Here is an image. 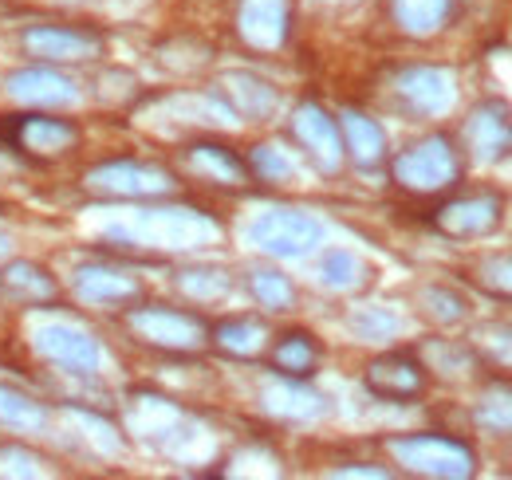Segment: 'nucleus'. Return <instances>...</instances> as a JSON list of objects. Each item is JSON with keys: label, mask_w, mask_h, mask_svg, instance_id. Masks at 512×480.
Wrapping results in <instances>:
<instances>
[{"label": "nucleus", "mask_w": 512, "mask_h": 480, "mask_svg": "<svg viewBox=\"0 0 512 480\" xmlns=\"http://www.w3.org/2000/svg\"><path fill=\"white\" fill-rule=\"evenodd\" d=\"M390 178L398 189L418 193V197H434V193H449L461 185L465 162L461 150L453 146L449 134H426L410 146H402L394 158H386Z\"/></svg>", "instance_id": "f257e3e1"}, {"label": "nucleus", "mask_w": 512, "mask_h": 480, "mask_svg": "<svg viewBox=\"0 0 512 480\" xmlns=\"http://www.w3.org/2000/svg\"><path fill=\"white\" fill-rule=\"evenodd\" d=\"M127 327L138 343L166 355H197L209 343V323L197 311L170 303H134L127 307Z\"/></svg>", "instance_id": "f03ea898"}, {"label": "nucleus", "mask_w": 512, "mask_h": 480, "mask_svg": "<svg viewBox=\"0 0 512 480\" xmlns=\"http://www.w3.org/2000/svg\"><path fill=\"white\" fill-rule=\"evenodd\" d=\"M386 449L394 461L414 473V477H438V480H461L477 473V453L469 441L453 433H410V437H390Z\"/></svg>", "instance_id": "7ed1b4c3"}, {"label": "nucleus", "mask_w": 512, "mask_h": 480, "mask_svg": "<svg viewBox=\"0 0 512 480\" xmlns=\"http://www.w3.org/2000/svg\"><path fill=\"white\" fill-rule=\"evenodd\" d=\"M174 174L154 166V162H138V158H111L99 162L95 170H87L83 189L107 201H158L174 193Z\"/></svg>", "instance_id": "20e7f679"}, {"label": "nucleus", "mask_w": 512, "mask_h": 480, "mask_svg": "<svg viewBox=\"0 0 512 480\" xmlns=\"http://www.w3.org/2000/svg\"><path fill=\"white\" fill-rule=\"evenodd\" d=\"M0 142L4 150L36 162H56L79 146V126L56 119L48 111H28V115H8L0 119Z\"/></svg>", "instance_id": "39448f33"}, {"label": "nucleus", "mask_w": 512, "mask_h": 480, "mask_svg": "<svg viewBox=\"0 0 512 480\" xmlns=\"http://www.w3.org/2000/svg\"><path fill=\"white\" fill-rule=\"evenodd\" d=\"M249 240L268 256L296 260L323 244V221L304 209H264L249 221Z\"/></svg>", "instance_id": "423d86ee"}, {"label": "nucleus", "mask_w": 512, "mask_h": 480, "mask_svg": "<svg viewBox=\"0 0 512 480\" xmlns=\"http://www.w3.org/2000/svg\"><path fill=\"white\" fill-rule=\"evenodd\" d=\"M20 48L36 63H91L107 52V36L79 24H28Z\"/></svg>", "instance_id": "0eeeda50"}, {"label": "nucleus", "mask_w": 512, "mask_h": 480, "mask_svg": "<svg viewBox=\"0 0 512 480\" xmlns=\"http://www.w3.org/2000/svg\"><path fill=\"white\" fill-rule=\"evenodd\" d=\"M501 225H505V197L497 189L457 193L434 209V229L449 240L493 237Z\"/></svg>", "instance_id": "6e6552de"}, {"label": "nucleus", "mask_w": 512, "mask_h": 480, "mask_svg": "<svg viewBox=\"0 0 512 480\" xmlns=\"http://www.w3.org/2000/svg\"><path fill=\"white\" fill-rule=\"evenodd\" d=\"M394 99L414 119H438V115L453 111L457 83H453V75H449L446 67L414 63V67H402L394 75Z\"/></svg>", "instance_id": "1a4fd4ad"}, {"label": "nucleus", "mask_w": 512, "mask_h": 480, "mask_svg": "<svg viewBox=\"0 0 512 480\" xmlns=\"http://www.w3.org/2000/svg\"><path fill=\"white\" fill-rule=\"evenodd\" d=\"M71 292L75 300L87 303V307H111V311H127L134 303H142L146 296V284L119 268V264H107V260H91V264H79L75 276H71Z\"/></svg>", "instance_id": "9d476101"}, {"label": "nucleus", "mask_w": 512, "mask_h": 480, "mask_svg": "<svg viewBox=\"0 0 512 480\" xmlns=\"http://www.w3.org/2000/svg\"><path fill=\"white\" fill-rule=\"evenodd\" d=\"M288 134L296 138V146L304 150V158L320 170V174H339L347 154H343V138H339V122L323 111L320 103H300L292 111Z\"/></svg>", "instance_id": "9b49d317"}, {"label": "nucleus", "mask_w": 512, "mask_h": 480, "mask_svg": "<svg viewBox=\"0 0 512 480\" xmlns=\"http://www.w3.org/2000/svg\"><path fill=\"white\" fill-rule=\"evenodd\" d=\"M217 225L197 209H146L138 213V237H111L123 244H158V248H193Z\"/></svg>", "instance_id": "f8f14e48"}, {"label": "nucleus", "mask_w": 512, "mask_h": 480, "mask_svg": "<svg viewBox=\"0 0 512 480\" xmlns=\"http://www.w3.org/2000/svg\"><path fill=\"white\" fill-rule=\"evenodd\" d=\"M461 142H465V154L481 166H493L501 158L512 154V115L505 103L497 99H485L469 111V119L461 122Z\"/></svg>", "instance_id": "ddd939ff"}, {"label": "nucleus", "mask_w": 512, "mask_h": 480, "mask_svg": "<svg viewBox=\"0 0 512 480\" xmlns=\"http://www.w3.org/2000/svg\"><path fill=\"white\" fill-rule=\"evenodd\" d=\"M363 386L375 398H383V402H402L406 406V402H418L426 394L430 374H426V366L414 359V355L390 351V355H379V359L363 370Z\"/></svg>", "instance_id": "4468645a"}, {"label": "nucleus", "mask_w": 512, "mask_h": 480, "mask_svg": "<svg viewBox=\"0 0 512 480\" xmlns=\"http://www.w3.org/2000/svg\"><path fill=\"white\" fill-rule=\"evenodd\" d=\"M36 351L52 366H60L67 374H79V378H91L103 366L99 343L87 331H79L75 323H48V327H40L36 331Z\"/></svg>", "instance_id": "2eb2a0df"}, {"label": "nucleus", "mask_w": 512, "mask_h": 480, "mask_svg": "<svg viewBox=\"0 0 512 480\" xmlns=\"http://www.w3.org/2000/svg\"><path fill=\"white\" fill-rule=\"evenodd\" d=\"M178 162H182V170H186L190 178L221 185V189H241V185L253 181L249 162H245L237 150H229V146H221V142H209V138L186 142V146L178 150Z\"/></svg>", "instance_id": "dca6fc26"}, {"label": "nucleus", "mask_w": 512, "mask_h": 480, "mask_svg": "<svg viewBox=\"0 0 512 480\" xmlns=\"http://www.w3.org/2000/svg\"><path fill=\"white\" fill-rule=\"evenodd\" d=\"M4 91H8L20 107H32V111H56V107L79 103V87L67 79L64 71H56L52 63L12 71V75L4 79Z\"/></svg>", "instance_id": "f3484780"}, {"label": "nucleus", "mask_w": 512, "mask_h": 480, "mask_svg": "<svg viewBox=\"0 0 512 480\" xmlns=\"http://www.w3.org/2000/svg\"><path fill=\"white\" fill-rule=\"evenodd\" d=\"M288 0H241L237 36L253 52H280L288 44Z\"/></svg>", "instance_id": "a211bd4d"}, {"label": "nucleus", "mask_w": 512, "mask_h": 480, "mask_svg": "<svg viewBox=\"0 0 512 480\" xmlns=\"http://www.w3.org/2000/svg\"><path fill=\"white\" fill-rule=\"evenodd\" d=\"M213 95L225 103L229 115H241V119H249V122H264L268 115H276V107H280V91H276L272 83L249 75V71H229V75H221V83H217Z\"/></svg>", "instance_id": "6ab92c4d"}, {"label": "nucleus", "mask_w": 512, "mask_h": 480, "mask_svg": "<svg viewBox=\"0 0 512 480\" xmlns=\"http://www.w3.org/2000/svg\"><path fill=\"white\" fill-rule=\"evenodd\" d=\"M0 300L16 303V307H56L60 284L48 268L32 260H12L0 268Z\"/></svg>", "instance_id": "aec40b11"}, {"label": "nucleus", "mask_w": 512, "mask_h": 480, "mask_svg": "<svg viewBox=\"0 0 512 480\" xmlns=\"http://www.w3.org/2000/svg\"><path fill=\"white\" fill-rule=\"evenodd\" d=\"M339 138H343V154L359 166V170H379L386 166V134L383 126L363 115V111H343L339 115Z\"/></svg>", "instance_id": "412c9836"}, {"label": "nucleus", "mask_w": 512, "mask_h": 480, "mask_svg": "<svg viewBox=\"0 0 512 480\" xmlns=\"http://www.w3.org/2000/svg\"><path fill=\"white\" fill-rule=\"evenodd\" d=\"M209 343H213L221 355H229V359L249 362V359L268 355L272 335H268L264 319H256V315H237V319L213 323V327H209Z\"/></svg>", "instance_id": "4be33fe9"}, {"label": "nucleus", "mask_w": 512, "mask_h": 480, "mask_svg": "<svg viewBox=\"0 0 512 480\" xmlns=\"http://www.w3.org/2000/svg\"><path fill=\"white\" fill-rule=\"evenodd\" d=\"M320 359H323V347L316 343L312 331H284L276 343H268V362H272V370L280 378L304 382V378L316 374Z\"/></svg>", "instance_id": "5701e85b"}, {"label": "nucleus", "mask_w": 512, "mask_h": 480, "mask_svg": "<svg viewBox=\"0 0 512 480\" xmlns=\"http://www.w3.org/2000/svg\"><path fill=\"white\" fill-rule=\"evenodd\" d=\"M453 4L457 0H390V20L398 32L414 40H430L449 24Z\"/></svg>", "instance_id": "b1692460"}, {"label": "nucleus", "mask_w": 512, "mask_h": 480, "mask_svg": "<svg viewBox=\"0 0 512 480\" xmlns=\"http://www.w3.org/2000/svg\"><path fill=\"white\" fill-rule=\"evenodd\" d=\"M320 284L331 292H359L371 284V268L351 248H327L320 260Z\"/></svg>", "instance_id": "393cba45"}, {"label": "nucleus", "mask_w": 512, "mask_h": 480, "mask_svg": "<svg viewBox=\"0 0 512 480\" xmlns=\"http://www.w3.org/2000/svg\"><path fill=\"white\" fill-rule=\"evenodd\" d=\"M245 288L264 311H292L296 307V284L280 272V268H268V264H253L245 272Z\"/></svg>", "instance_id": "a878e982"}, {"label": "nucleus", "mask_w": 512, "mask_h": 480, "mask_svg": "<svg viewBox=\"0 0 512 480\" xmlns=\"http://www.w3.org/2000/svg\"><path fill=\"white\" fill-rule=\"evenodd\" d=\"M174 284H178V292H182L190 303H217V300H225L229 288H233L229 272L217 268V264H193V268H182V272L174 276Z\"/></svg>", "instance_id": "bb28decb"}, {"label": "nucleus", "mask_w": 512, "mask_h": 480, "mask_svg": "<svg viewBox=\"0 0 512 480\" xmlns=\"http://www.w3.org/2000/svg\"><path fill=\"white\" fill-rule=\"evenodd\" d=\"M477 362L501 370V374H512V323H481L469 339Z\"/></svg>", "instance_id": "cd10ccee"}, {"label": "nucleus", "mask_w": 512, "mask_h": 480, "mask_svg": "<svg viewBox=\"0 0 512 480\" xmlns=\"http://www.w3.org/2000/svg\"><path fill=\"white\" fill-rule=\"evenodd\" d=\"M418 303H422V315L434 319L438 327H453V323L469 319V300L449 284H426L418 292Z\"/></svg>", "instance_id": "c85d7f7f"}, {"label": "nucleus", "mask_w": 512, "mask_h": 480, "mask_svg": "<svg viewBox=\"0 0 512 480\" xmlns=\"http://www.w3.org/2000/svg\"><path fill=\"white\" fill-rule=\"evenodd\" d=\"M0 425H8L16 433H36L48 425V410L12 386H0Z\"/></svg>", "instance_id": "c756f323"}, {"label": "nucleus", "mask_w": 512, "mask_h": 480, "mask_svg": "<svg viewBox=\"0 0 512 480\" xmlns=\"http://www.w3.org/2000/svg\"><path fill=\"white\" fill-rule=\"evenodd\" d=\"M473 425L485 429L489 437H512V390H489L473 406Z\"/></svg>", "instance_id": "7c9ffc66"}, {"label": "nucleus", "mask_w": 512, "mask_h": 480, "mask_svg": "<svg viewBox=\"0 0 512 480\" xmlns=\"http://www.w3.org/2000/svg\"><path fill=\"white\" fill-rule=\"evenodd\" d=\"M469 280L497 296V300H512V256L509 252H493V256H481L473 268H469Z\"/></svg>", "instance_id": "2f4dec72"}, {"label": "nucleus", "mask_w": 512, "mask_h": 480, "mask_svg": "<svg viewBox=\"0 0 512 480\" xmlns=\"http://www.w3.org/2000/svg\"><path fill=\"white\" fill-rule=\"evenodd\" d=\"M249 162V174L256 181H268V185H288L296 178V162L276 146V142H260L253 146V154L245 158Z\"/></svg>", "instance_id": "473e14b6"}, {"label": "nucleus", "mask_w": 512, "mask_h": 480, "mask_svg": "<svg viewBox=\"0 0 512 480\" xmlns=\"http://www.w3.org/2000/svg\"><path fill=\"white\" fill-rule=\"evenodd\" d=\"M347 323H351V331H355L359 339H390V335L398 331V315H390L383 307H363V311H355Z\"/></svg>", "instance_id": "72a5a7b5"}, {"label": "nucleus", "mask_w": 512, "mask_h": 480, "mask_svg": "<svg viewBox=\"0 0 512 480\" xmlns=\"http://www.w3.org/2000/svg\"><path fill=\"white\" fill-rule=\"evenodd\" d=\"M4 256H8V237L0 233V260H4Z\"/></svg>", "instance_id": "f704fd0d"}]
</instances>
